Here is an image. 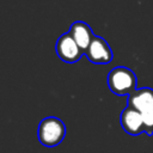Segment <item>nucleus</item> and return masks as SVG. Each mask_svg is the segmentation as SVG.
Here are the masks:
<instances>
[{"mask_svg":"<svg viewBox=\"0 0 153 153\" xmlns=\"http://www.w3.org/2000/svg\"><path fill=\"white\" fill-rule=\"evenodd\" d=\"M120 121L123 130L129 135H140L141 133H145L141 112L129 105L121 112Z\"/></svg>","mask_w":153,"mask_h":153,"instance_id":"nucleus-5","label":"nucleus"},{"mask_svg":"<svg viewBox=\"0 0 153 153\" xmlns=\"http://www.w3.org/2000/svg\"><path fill=\"white\" fill-rule=\"evenodd\" d=\"M55 50L57 56L67 63H74L81 59L85 51L79 47L75 39L72 37L69 32L61 35L55 44Z\"/></svg>","mask_w":153,"mask_h":153,"instance_id":"nucleus-3","label":"nucleus"},{"mask_svg":"<svg viewBox=\"0 0 153 153\" xmlns=\"http://www.w3.org/2000/svg\"><path fill=\"white\" fill-rule=\"evenodd\" d=\"M86 57L96 65H106L112 60V50L109 43L100 36H96L92 38L88 48L85 51Z\"/></svg>","mask_w":153,"mask_h":153,"instance_id":"nucleus-4","label":"nucleus"},{"mask_svg":"<svg viewBox=\"0 0 153 153\" xmlns=\"http://www.w3.org/2000/svg\"><path fill=\"white\" fill-rule=\"evenodd\" d=\"M142 120H143V127H145V133L151 136L153 135V111L147 112V114H141Z\"/></svg>","mask_w":153,"mask_h":153,"instance_id":"nucleus-8","label":"nucleus"},{"mask_svg":"<svg viewBox=\"0 0 153 153\" xmlns=\"http://www.w3.org/2000/svg\"><path fill=\"white\" fill-rule=\"evenodd\" d=\"M66 135L65 123L54 116L43 118L37 129V136L39 142L45 147H54L62 142Z\"/></svg>","mask_w":153,"mask_h":153,"instance_id":"nucleus-2","label":"nucleus"},{"mask_svg":"<svg viewBox=\"0 0 153 153\" xmlns=\"http://www.w3.org/2000/svg\"><path fill=\"white\" fill-rule=\"evenodd\" d=\"M72 37L75 39V42L79 44V47L86 51V49L88 48L92 38L94 37L91 27L88 24H86L85 22H81V20H76L74 22L71 27H69V31H68Z\"/></svg>","mask_w":153,"mask_h":153,"instance_id":"nucleus-7","label":"nucleus"},{"mask_svg":"<svg viewBox=\"0 0 153 153\" xmlns=\"http://www.w3.org/2000/svg\"><path fill=\"white\" fill-rule=\"evenodd\" d=\"M128 105L136 109L141 114L153 111V88H136L128 96Z\"/></svg>","mask_w":153,"mask_h":153,"instance_id":"nucleus-6","label":"nucleus"},{"mask_svg":"<svg viewBox=\"0 0 153 153\" xmlns=\"http://www.w3.org/2000/svg\"><path fill=\"white\" fill-rule=\"evenodd\" d=\"M108 86L116 96H129L136 90V75L128 67L117 66L108 74Z\"/></svg>","mask_w":153,"mask_h":153,"instance_id":"nucleus-1","label":"nucleus"}]
</instances>
